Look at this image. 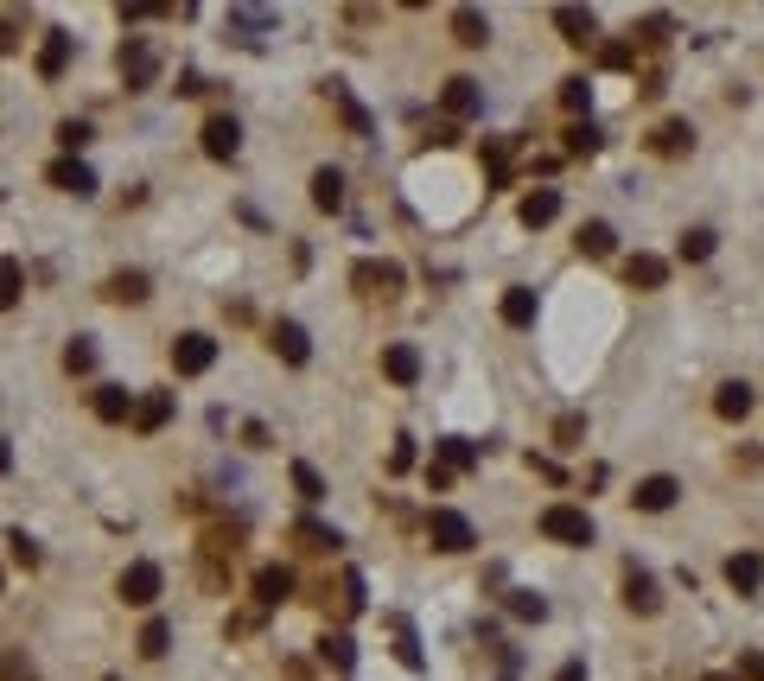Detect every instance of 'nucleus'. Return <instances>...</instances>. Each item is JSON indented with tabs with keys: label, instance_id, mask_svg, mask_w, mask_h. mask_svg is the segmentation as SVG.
<instances>
[{
	"label": "nucleus",
	"instance_id": "nucleus-1",
	"mask_svg": "<svg viewBox=\"0 0 764 681\" xmlns=\"http://www.w3.org/2000/svg\"><path fill=\"white\" fill-rule=\"evenodd\" d=\"M542 535L567 541V548H586V541H593V516H586L580 503H548V510H542Z\"/></svg>",
	"mask_w": 764,
	"mask_h": 681
},
{
	"label": "nucleus",
	"instance_id": "nucleus-2",
	"mask_svg": "<svg viewBox=\"0 0 764 681\" xmlns=\"http://www.w3.org/2000/svg\"><path fill=\"white\" fill-rule=\"evenodd\" d=\"M427 541L440 554H465V548H478V529H472V516H459V510H433L427 516Z\"/></svg>",
	"mask_w": 764,
	"mask_h": 681
},
{
	"label": "nucleus",
	"instance_id": "nucleus-3",
	"mask_svg": "<svg viewBox=\"0 0 764 681\" xmlns=\"http://www.w3.org/2000/svg\"><path fill=\"white\" fill-rule=\"evenodd\" d=\"M402 281H408V274L395 268V261H376V255L351 268V287L363 293V300H395V293H402Z\"/></svg>",
	"mask_w": 764,
	"mask_h": 681
},
{
	"label": "nucleus",
	"instance_id": "nucleus-4",
	"mask_svg": "<svg viewBox=\"0 0 764 681\" xmlns=\"http://www.w3.org/2000/svg\"><path fill=\"white\" fill-rule=\"evenodd\" d=\"M160 586H166V573L153 561H128V567H121V580H115L121 605H153V599H160Z\"/></svg>",
	"mask_w": 764,
	"mask_h": 681
},
{
	"label": "nucleus",
	"instance_id": "nucleus-5",
	"mask_svg": "<svg viewBox=\"0 0 764 681\" xmlns=\"http://www.w3.org/2000/svg\"><path fill=\"white\" fill-rule=\"evenodd\" d=\"M211 363H217V338H204V331L172 338V370H179V376H204Z\"/></svg>",
	"mask_w": 764,
	"mask_h": 681
},
{
	"label": "nucleus",
	"instance_id": "nucleus-6",
	"mask_svg": "<svg viewBox=\"0 0 764 681\" xmlns=\"http://www.w3.org/2000/svg\"><path fill=\"white\" fill-rule=\"evenodd\" d=\"M268 344H274V357H281V363H306V357H312V338H306L300 319H274Z\"/></svg>",
	"mask_w": 764,
	"mask_h": 681
},
{
	"label": "nucleus",
	"instance_id": "nucleus-7",
	"mask_svg": "<svg viewBox=\"0 0 764 681\" xmlns=\"http://www.w3.org/2000/svg\"><path fill=\"white\" fill-rule=\"evenodd\" d=\"M204 153H211V160H236V147H242V128H236V115H211L204 121Z\"/></svg>",
	"mask_w": 764,
	"mask_h": 681
},
{
	"label": "nucleus",
	"instance_id": "nucleus-8",
	"mask_svg": "<svg viewBox=\"0 0 764 681\" xmlns=\"http://www.w3.org/2000/svg\"><path fill=\"white\" fill-rule=\"evenodd\" d=\"M624 605H631L637 618H656V611H663V592H656V580H650L644 567L624 573Z\"/></svg>",
	"mask_w": 764,
	"mask_h": 681
},
{
	"label": "nucleus",
	"instance_id": "nucleus-9",
	"mask_svg": "<svg viewBox=\"0 0 764 681\" xmlns=\"http://www.w3.org/2000/svg\"><path fill=\"white\" fill-rule=\"evenodd\" d=\"M440 102H446V115H453V121H472V115H484V90H478L472 77H453V83L440 90Z\"/></svg>",
	"mask_w": 764,
	"mask_h": 681
},
{
	"label": "nucleus",
	"instance_id": "nucleus-10",
	"mask_svg": "<svg viewBox=\"0 0 764 681\" xmlns=\"http://www.w3.org/2000/svg\"><path fill=\"white\" fill-rule=\"evenodd\" d=\"M71 51H77L71 32H45V45H39V77H45V83H58L64 71H71Z\"/></svg>",
	"mask_w": 764,
	"mask_h": 681
},
{
	"label": "nucleus",
	"instance_id": "nucleus-11",
	"mask_svg": "<svg viewBox=\"0 0 764 681\" xmlns=\"http://www.w3.org/2000/svg\"><path fill=\"white\" fill-rule=\"evenodd\" d=\"M554 32H561L567 45H593L599 20H593V7H554Z\"/></svg>",
	"mask_w": 764,
	"mask_h": 681
},
{
	"label": "nucleus",
	"instance_id": "nucleus-12",
	"mask_svg": "<svg viewBox=\"0 0 764 681\" xmlns=\"http://www.w3.org/2000/svg\"><path fill=\"white\" fill-rule=\"evenodd\" d=\"M134 401H141V395H128V389H121V382H102V389L90 395V408H96V421H134Z\"/></svg>",
	"mask_w": 764,
	"mask_h": 681
},
{
	"label": "nucleus",
	"instance_id": "nucleus-13",
	"mask_svg": "<svg viewBox=\"0 0 764 681\" xmlns=\"http://www.w3.org/2000/svg\"><path fill=\"white\" fill-rule=\"evenodd\" d=\"M121 83H128V90H147V83H153V45L147 39L121 45Z\"/></svg>",
	"mask_w": 764,
	"mask_h": 681
},
{
	"label": "nucleus",
	"instance_id": "nucleus-14",
	"mask_svg": "<svg viewBox=\"0 0 764 681\" xmlns=\"http://www.w3.org/2000/svg\"><path fill=\"white\" fill-rule=\"evenodd\" d=\"M45 179L58 185V191H71V198H90V191H96V172L83 166V160H71V153H64V160H51Z\"/></svg>",
	"mask_w": 764,
	"mask_h": 681
},
{
	"label": "nucleus",
	"instance_id": "nucleus-15",
	"mask_svg": "<svg viewBox=\"0 0 764 681\" xmlns=\"http://www.w3.org/2000/svg\"><path fill=\"white\" fill-rule=\"evenodd\" d=\"M675 497H682V484H675V478H663V471H656V478H644V484L631 491V503H637L644 516H663Z\"/></svg>",
	"mask_w": 764,
	"mask_h": 681
},
{
	"label": "nucleus",
	"instance_id": "nucleus-16",
	"mask_svg": "<svg viewBox=\"0 0 764 681\" xmlns=\"http://www.w3.org/2000/svg\"><path fill=\"white\" fill-rule=\"evenodd\" d=\"M293 599V573L287 567H255V605L274 611V605H287Z\"/></svg>",
	"mask_w": 764,
	"mask_h": 681
},
{
	"label": "nucleus",
	"instance_id": "nucleus-17",
	"mask_svg": "<svg viewBox=\"0 0 764 681\" xmlns=\"http://www.w3.org/2000/svg\"><path fill=\"white\" fill-rule=\"evenodd\" d=\"M382 376H389L395 389L421 382V351H414V344H389V351H382Z\"/></svg>",
	"mask_w": 764,
	"mask_h": 681
},
{
	"label": "nucleus",
	"instance_id": "nucleus-18",
	"mask_svg": "<svg viewBox=\"0 0 764 681\" xmlns=\"http://www.w3.org/2000/svg\"><path fill=\"white\" fill-rule=\"evenodd\" d=\"M726 586H733V592H745V599H752V592L764 586V561H758V554H726Z\"/></svg>",
	"mask_w": 764,
	"mask_h": 681
},
{
	"label": "nucleus",
	"instance_id": "nucleus-19",
	"mask_svg": "<svg viewBox=\"0 0 764 681\" xmlns=\"http://www.w3.org/2000/svg\"><path fill=\"white\" fill-rule=\"evenodd\" d=\"M516 217H523V230H548V223L561 217V191H529V198L516 204Z\"/></svg>",
	"mask_w": 764,
	"mask_h": 681
},
{
	"label": "nucleus",
	"instance_id": "nucleus-20",
	"mask_svg": "<svg viewBox=\"0 0 764 681\" xmlns=\"http://www.w3.org/2000/svg\"><path fill=\"white\" fill-rule=\"evenodd\" d=\"M293 548H306V554H338V548H344V535L306 516V522H293Z\"/></svg>",
	"mask_w": 764,
	"mask_h": 681
},
{
	"label": "nucleus",
	"instance_id": "nucleus-21",
	"mask_svg": "<svg viewBox=\"0 0 764 681\" xmlns=\"http://www.w3.org/2000/svg\"><path fill=\"white\" fill-rule=\"evenodd\" d=\"M172 421V395L166 389H147L141 401H134V427H141V433H160Z\"/></svg>",
	"mask_w": 764,
	"mask_h": 681
},
{
	"label": "nucleus",
	"instance_id": "nucleus-22",
	"mask_svg": "<svg viewBox=\"0 0 764 681\" xmlns=\"http://www.w3.org/2000/svg\"><path fill=\"white\" fill-rule=\"evenodd\" d=\"M102 300H115V306H141V300H147V274H141V268H121V274H109Z\"/></svg>",
	"mask_w": 764,
	"mask_h": 681
},
{
	"label": "nucleus",
	"instance_id": "nucleus-23",
	"mask_svg": "<svg viewBox=\"0 0 764 681\" xmlns=\"http://www.w3.org/2000/svg\"><path fill=\"white\" fill-rule=\"evenodd\" d=\"M714 414H720V421H745V414H752V382H720V389H714Z\"/></svg>",
	"mask_w": 764,
	"mask_h": 681
},
{
	"label": "nucleus",
	"instance_id": "nucleus-24",
	"mask_svg": "<svg viewBox=\"0 0 764 681\" xmlns=\"http://www.w3.org/2000/svg\"><path fill=\"white\" fill-rule=\"evenodd\" d=\"M453 39H459V45H472V51H478V45H491V20H484L478 7H453Z\"/></svg>",
	"mask_w": 764,
	"mask_h": 681
},
{
	"label": "nucleus",
	"instance_id": "nucleus-25",
	"mask_svg": "<svg viewBox=\"0 0 764 681\" xmlns=\"http://www.w3.org/2000/svg\"><path fill=\"white\" fill-rule=\"evenodd\" d=\"M573 249H580L586 261H605L618 249V236H612V223H580V236H573Z\"/></svg>",
	"mask_w": 764,
	"mask_h": 681
},
{
	"label": "nucleus",
	"instance_id": "nucleus-26",
	"mask_svg": "<svg viewBox=\"0 0 764 681\" xmlns=\"http://www.w3.org/2000/svg\"><path fill=\"white\" fill-rule=\"evenodd\" d=\"M650 147L663 153V160H682V153L694 147V128H688V121H663V128L650 134Z\"/></svg>",
	"mask_w": 764,
	"mask_h": 681
},
{
	"label": "nucleus",
	"instance_id": "nucleus-27",
	"mask_svg": "<svg viewBox=\"0 0 764 681\" xmlns=\"http://www.w3.org/2000/svg\"><path fill=\"white\" fill-rule=\"evenodd\" d=\"M624 281H631V287H663L669 281V261L663 255H631V261H624Z\"/></svg>",
	"mask_w": 764,
	"mask_h": 681
},
{
	"label": "nucleus",
	"instance_id": "nucleus-28",
	"mask_svg": "<svg viewBox=\"0 0 764 681\" xmlns=\"http://www.w3.org/2000/svg\"><path fill=\"white\" fill-rule=\"evenodd\" d=\"M312 204H319V211H338V204H344V172L338 166L312 172Z\"/></svg>",
	"mask_w": 764,
	"mask_h": 681
},
{
	"label": "nucleus",
	"instance_id": "nucleus-29",
	"mask_svg": "<svg viewBox=\"0 0 764 681\" xmlns=\"http://www.w3.org/2000/svg\"><path fill=\"white\" fill-rule=\"evenodd\" d=\"M503 325H516V331H523V325H535V293L529 287H503Z\"/></svg>",
	"mask_w": 764,
	"mask_h": 681
},
{
	"label": "nucleus",
	"instance_id": "nucleus-30",
	"mask_svg": "<svg viewBox=\"0 0 764 681\" xmlns=\"http://www.w3.org/2000/svg\"><path fill=\"white\" fill-rule=\"evenodd\" d=\"M433 465H446V471L459 478V471L478 465V446H472V440H440V446H433Z\"/></svg>",
	"mask_w": 764,
	"mask_h": 681
},
{
	"label": "nucleus",
	"instance_id": "nucleus-31",
	"mask_svg": "<svg viewBox=\"0 0 764 681\" xmlns=\"http://www.w3.org/2000/svg\"><path fill=\"white\" fill-rule=\"evenodd\" d=\"M20 293H26V268H20L13 255H0V312L20 306Z\"/></svg>",
	"mask_w": 764,
	"mask_h": 681
},
{
	"label": "nucleus",
	"instance_id": "nucleus-32",
	"mask_svg": "<svg viewBox=\"0 0 764 681\" xmlns=\"http://www.w3.org/2000/svg\"><path fill=\"white\" fill-rule=\"evenodd\" d=\"M325 96H332V102H338V115H344V121H351V128H357V134H370V115H363V109H357V96H351V90H344V83H325Z\"/></svg>",
	"mask_w": 764,
	"mask_h": 681
},
{
	"label": "nucleus",
	"instance_id": "nucleus-33",
	"mask_svg": "<svg viewBox=\"0 0 764 681\" xmlns=\"http://www.w3.org/2000/svg\"><path fill=\"white\" fill-rule=\"evenodd\" d=\"M0 681H39V662L26 650H0Z\"/></svg>",
	"mask_w": 764,
	"mask_h": 681
},
{
	"label": "nucleus",
	"instance_id": "nucleus-34",
	"mask_svg": "<svg viewBox=\"0 0 764 681\" xmlns=\"http://www.w3.org/2000/svg\"><path fill=\"white\" fill-rule=\"evenodd\" d=\"M64 370H71V376H90V370H96V344H90V338H71V344H64Z\"/></svg>",
	"mask_w": 764,
	"mask_h": 681
},
{
	"label": "nucleus",
	"instance_id": "nucleus-35",
	"mask_svg": "<svg viewBox=\"0 0 764 681\" xmlns=\"http://www.w3.org/2000/svg\"><path fill=\"white\" fill-rule=\"evenodd\" d=\"M675 255H682V261H707V255H714V230H682Z\"/></svg>",
	"mask_w": 764,
	"mask_h": 681
},
{
	"label": "nucleus",
	"instance_id": "nucleus-36",
	"mask_svg": "<svg viewBox=\"0 0 764 681\" xmlns=\"http://www.w3.org/2000/svg\"><path fill=\"white\" fill-rule=\"evenodd\" d=\"M561 141H567V160H580V153H593V147H599V128H593V121H573Z\"/></svg>",
	"mask_w": 764,
	"mask_h": 681
},
{
	"label": "nucleus",
	"instance_id": "nucleus-37",
	"mask_svg": "<svg viewBox=\"0 0 764 681\" xmlns=\"http://www.w3.org/2000/svg\"><path fill=\"white\" fill-rule=\"evenodd\" d=\"M166 643H172V624H166V618H147V631H141V656L160 662V656H166Z\"/></svg>",
	"mask_w": 764,
	"mask_h": 681
},
{
	"label": "nucleus",
	"instance_id": "nucleus-38",
	"mask_svg": "<svg viewBox=\"0 0 764 681\" xmlns=\"http://www.w3.org/2000/svg\"><path fill=\"white\" fill-rule=\"evenodd\" d=\"M293 491H300L306 503H319V497H325V478H319L306 459H293Z\"/></svg>",
	"mask_w": 764,
	"mask_h": 681
},
{
	"label": "nucleus",
	"instance_id": "nucleus-39",
	"mask_svg": "<svg viewBox=\"0 0 764 681\" xmlns=\"http://www.w3.org/2000/svg\"><path fill=\"white\" fill-rule=\"evenodd\" d=\"M561 109H567V115H586V109H593V90H586V77H567V83H561Z\"/></svg>",
	"mask_w": 764,
	"mask_h": 681
},
{
	"label": "nucleus",
	"instance_id": "nucleus-40",
	"mask_svg": "<svg viewBox=\"0 0 764 681\" xmlns=\"http://www.w3.org/2000/svg\"><path fill=\"white\" fill-rule=\"evenodd\" d=\"M58 147H64V153L77 160V153L90 147V121H58Z\"/></svg>",
	"mask_w": 764,
	"mask_h": 681
},
{
	"label": "nucleus",
	"instance_id": "nucleus-41",
	"mask_svg": "<svg viewBox=\"0 0 764 681\" xmlns=\"http://www.w3.org/2000/svg\"><path fill=\"white\" fill-rule=\"evenodd\" d=\"M338 605H344V618H357V611H363V573H344V580H338Z\"/></svg>",
	"mask_w": 764,
	"mask_h": 681
},
{
	"label": "nucleus",
	"instance_id": "nucleus-42",
	"mask_svg": "<svg viewBox=\"0 0 764 681\" xmlns=\"http://www.w3.org/2000/svg\"><path fill=\"white\" fill-rule=\"evenodd\" d=\"M510 611H516V618H529V624H542L548 618V599H535V592H510Z\"/></svg>",
	"mask_w": 764,
	"mask_h": 681
},
{
	"label": "nucleus",
	"instance_id": "nucleus-43",
	"mask_svg": "<svg viewBox=\"0 0 764 681\" xmlns=\"http://www.w3.org/2000/svg\"><path fill=\"white\" fill-rule=\"evenodd\" d=\"M599 64H605V71H631V64H637V45H599Z\"/></svg>",
	"mask_w": 764,
	"mask_h": 681
},
{
	"label": "nucleus",
	"instance_id": "nucleus-44",
	"mask_svg": "<svg viewBox=\"0 0 764 681\" xmlns=\"http://www.w3.org/2000/svg\"><path fill=\"white\" fill-rule=\"evenodd\" d=\"M7 548H13V561H20V567H39V541H32L26 529H13V535H7Z\"/></svg>",
	"mask_w": 764,
	"mask_h": 681
},
{
	"label": "nucleus",
	"instance_id": "nucleus-45",
	"mask_svg": "<svg viewBox=\"0 0 764 681\" xmlns=\"http://www.w3.org/2000/svg\"><path fill=\"white\" fill-rule=\"evenodd\" d=\"M580 433H586V414H561L554 421V446H580Z\"/></svg>",
	"mask_w": 764,
	"mask_h": 681
},
{
	"label": "nucleus",
	"instance_id": "nucleus-46",
	"mask_svg": "<svg viewBox=\"0 0 764 681\" xmlns=\"http://www.w3.org/2000/svg\"><path fill=\"white\" fill-rule=\"evenodd\" d=\"M319 650H325V662H332V669H351V637H344V631H332Z\"/></svg>",
	"mask_w": 764,
	"mask_h": 681
},
{
	"label": "nucleus",
	"instance_id": "nucleus-47",
	"mask_svg": "<svg viewBox=\"0 0 764 681\" xmlns=\"http://www.w3.org/2000/svg\"><path fill=\"white\" fill-rule=\"evenodd\" d=\"M230 26H242V32H268V13H262V7H236Z\"/></svg>",
	"mask_w": 764,
	"mask_h": 681
},
{
	"label": "nucleus",
	"instance_id": "nucleus-48",
	"mask_svg": "<svg viewBox=\"0 0 764 681\" xmlns=\"http://www.w3.org/2000/svg\"><path fill=\"white\" fill-rule=\"evenodd\" d=\"M739 681H764V650H745L739 656Z\"/></svg>",
	"mask_w": 764,
	"mask_h": 681
},
{
	"label": "nucleus",
	"instance_id": "nucleus-49",
	"mask_svg": "<svg viewBox=\"0 0 764 681\" xmlns=\"http://www.w3.org/2000/svg\"><path fill=\"white\" fill-rule=\"evenodd\" d=\"M414 465V446L408 440H395V452H389V471H408Z\"/></svg>",
	"mask_w": 764,
	"mask_h": 681
},
{
	"label": "nucleus",
	"instance_id": "nucleus-50",
	"mask_svg": "<svg viewBox=\"0 0 764 681\" xmlns=\"http://www.w3.org/2000/svg\"><path fill=\"white\" fill-rule=\"evenodd\" d=\"M7 51H20V26H13V20H0V58H7Z\"/></svg>",
	"mask_w": 764,
	"mask_h": 681
},
{
	"label": "nucleus",
	"instance_id": "nucleus-51",
	"mask_svg": "<svg viewBox=\"0 0 764 681\" xmlns=\"http://www.w3.org/2000/svg\"><path fill=\"white\" fill-rule=\"evenodd\" d=\"M255 624H262V611H242V618H230V637H249Z\"/></svg>",
	"mask_w": 764,
	"mask_h": 681
},
{
	"label": "nucleus",
	"instance_id": "nucleus-52",
	"mask_svg": "<svg viewBox=\"0 0 764 681\" xmlns=\"http://www.w3.org/2000/svg\"><path fill=\"white\" fill-rule=\"evenodd\" d=\"M281 681H312V669L306 662H281Z\"/></svg>",
	"mask_w": 764,
	"mask_h": 681
},
{
	"label": "nucleus",
	"instance_id": "nucleus-53",
	"mask_svg": "<svg viewBox=\"0 0 764 681\" xmlns=\"http://www.w3.org/2000/svg\"><path fill=\"white\" fill-rule=\"evenodd\" d=\"M561 681H586V662H567V669H561Z\"/></svg>",
	"mask_w": 764,
	"mask_h": 681
},
{
	"label": "nucleus",
	"instance_id": "nucleus-54",
	"mask_svg": "<svg viewBox=\"0 0 764 681\" xmlns=\"http://www.w3.org/2000/svg\"><path fill=\"white\" fill-rule=\"evenodd\" d=\"M7 471H13V446L0 440V478H7Z\"/></svg>",
	"mask_w": 764,
	"mask_h": 681
},
{
	"label": "nucleus",
	"instance_id": "nucleus-55",
	"mask_svg": "<svg viewBox=\"0 0 764 681\" xmlns=\"http://www.w3.org/2000/svg\"><path fill=\"white\" fill-rule=\"evenodd\" d=\"M701 681H739V675H701Z\"/></svg>",
	"mask_w": 764,
	"mask_h": 681
},
{
	"label": "nucleus",
	"instance_id": "nucleus-56",
	"mask_svg": "<svg viewBox=\"0 0 764 681\" xmlns=\"http://www.w3.org/2000/svg\"><path fill=\"white\" fill-rule=\"evenodd\" d=\"M109 681H121V675H109Z\"/></svg>",
	"mask_w": 764,
	"mask_h": 681
}]
</instances>
